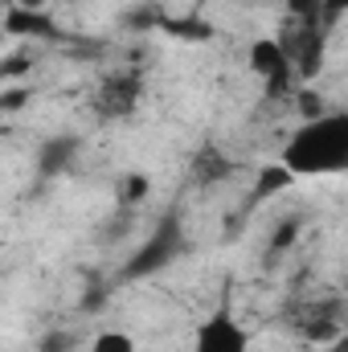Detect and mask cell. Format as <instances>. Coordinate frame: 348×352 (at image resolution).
I'll list each match as a JSON object with an SVG mask.
<instances>
[{
  "label": "cell",
  "mask_w": 348,
  "mask_h": 352,
  "mask_svg": "<svg viewBox=\"0 0 348 352\" xmlns=\"http://www.w3.org/2000/svg\"><path fill=\"white\" fill-rule=\"evenodd\" d=\"M279 164L291 173V180H312V176H345L348 173V111H324L303 119L283 152Z\"/></svg>",
  "instance_id": "1"
},
{
  "label": "cell",
  "mask_w": 348,
  "mask_h": 352,
  "mask_svg": "<svg viewBox=\"0 0 348 352\" xmlns=\"http://www.w3.org/2000/svg\"><path fill=\"white\" fill-rule=\"evenodd\" d=\"M250 344H254L250 328L230 307H217L213 316H205L193 336V352H250Z\"/></svg>",
  "instance_id": "2"
},
{
  "label": "cell",
  "mask_w": 348,
  "mask_h": 352,
  "mask_svg": "<svg viewBox=\"0 0 348 352\" xmlns=\"http://www.w3.org/2000/svg\"><path fill=\"white\" fill-rule=\"evenodd\" d=\"M246 62H250V70H254L259 78H266V82H287V78H291V58H287L283 41H274V37L250 41Z\"/></svg>",
  "instance_id": "3"
},
{
  "label": "cell",
  "mask_w": 348,
  "mask_h": 352,
  "mask_svg": "<svg viewBox=\"0 0 348 352\" xmlns=\"http://www.w3.org/2000/svg\"><path fill=\"white\" fill-rule=\"evenodd\" d=\"M4 33L8 37H54L58 25H54V16L45 8H21V4H12L4 12Z\"/></svg>",
  "instance_id": "4"
},
{
  "label": "cell",
  "mask_w": 348,
  "mask_h": 352,
  "mask_svg": "<svg viewBox=\"0 0 348 352\" xmlns=\"http://www.w3.org/2000/svg\"><path fill=\"white\" fill-rule=\"evenodd\" d=\"M87 352H140V349H135V336L127 328H102V332L90 336Z\"/></svg>",
  "instance_id": "5"
},
{
  "label": "cell",
  "mask_w": 348,
  "mask_h": 352,
  "mask_svg": "<svg viewBox=\"0 0 348 352\" xmlns=\"http://www.w3.org/2000/svg\"><path fill=\"white\" fill-rule=\"evenodd\" d=\"M287 184H295V180H291V173H287L283 164H270V168H262L259 197H266V192H274V188H287Z\"/></svg>",
  "instance_id": "6"
},
{
  "label": "cell",
  "mask_w": 348,
  "mask_h": 352,
  "mask_svg": "<svg viewBox=\"0 0 348 352\" xmlns=\"http://www.w3.org/2000/svg\"><path fill=\"white\" fill-rule=\"evenodd\" d=\"M148 188H152V184H148V176L131 173L127 180H123V188H119V192H123V197H131V201H140V197H148Z\"/></svg>",
  "instance_id": "7"
},
{
  "label": "cell",
  "mask_w": 348,
  "mask_h": 352,
  "mask_svg": "<svg viewBox=\"0 0 348 352\" xmlns=\"http://www.w3.org/2000/svg\"><path fill=\"white\" fill-rule=\"evenodd\" d=\"M320 4L328 8V16H340V12H345V4H348V0H320Z\"/></svg>",
  "instance_id": "8"
},
{
  "label": "cell",
  "mask_w": 348,
  "mask_h": 352,
  "mask_svg": "<svg viewBox=\"0 0 348 352\" xmlns=\"http://www.w3.org/2000/svg\"><path fill=\"white\" fill-rule=\"evenodd\" d=\"M21 8H45V0H21Z\"/></svg>",
  "instance_id": "9"
}]
</instances>
